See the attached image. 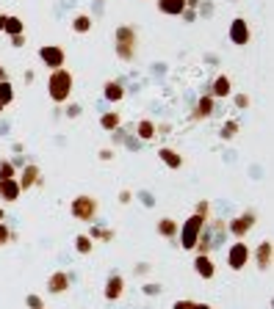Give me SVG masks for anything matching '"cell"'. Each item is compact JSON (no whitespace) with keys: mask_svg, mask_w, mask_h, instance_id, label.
<instances>
[{"mask_svg":"<svg viewBox=\"0 0 274 309\" xmlns=\"http://www.w3.org/2000/svg\"><path fill=\"white\" fill-rule=\"evenodd\" d=\"M72 86H75V78H72V72L69 69H53L50 72V78H48V94H50V100L53 102H67L69 97H72Z\"/></svg>","mask_w":274,"mask_h":309,"instance_id":"obj_1","label":"cell"},{"mask_svg":"<svg viewBox=\"0 0 274 309\" xmlns=\"http://www.w3.org/2000/svg\"><path fill=\"white\" fill-rule=\"evenodd\" d=\"M114 50L122 61H133L139 52V31L133 25H122L114 33Z\"/></svg>","mask_w":274,"mask_h":309,"instance_id":"obj_2","label":"cell"},{"mask_svg":"<svg viewBox=\"0 0 274 309\" xmlns=\"http://www.w3.org/2000/svg\"><path fill=\"white\" fill-rule=\"evenodd\" d=\"M208 221L200 218V215H189V221H183V229H177V237H180V246L183 249H194L197 246V237L200 232L205 229Z\"/></svg>","mask_w":274,"mask_h":309,"instance_id":"obj_3","label":"cell"},{"mask_svg":"<svg viewBox=\"0 0 274 309\" xmlns=\"http://www.w3.org/2000/svg\"><path fill=\"white\" fill-rule=\"evenodd\" d=\"M97 210H100V205H97L95 196H78V199H72V205H69V213H72V218L78 221H95Z\"/></svg>","mask_w":274,"mask_h":309,"instance_id":"obj_4","label":"cell"},{"mask_svg":"<svg viewBox=\"0 0 274 309\" xmlns=\"http://www.w3.org/2000/svg\"><path fill=\"white\" fill-rule=\"evenodd\" d=\"M39 58H42V64L53 72V69H61L64 61H67V52H64L58 44H44V47H39Z\"/></svg>","mask_w":274,"mask_h":309,"instance_id":"obj_5","label":"cell"},{"mask_svg":"<svg viewBox=\"0 0 274 309\" xmlns=\"http://www.w3.org/2000/svg\"><path fill=\"white\" fill-rule=\"evenodd\" d=\"M255 221H258V215H255L252 210H247V213H241L238 218H233V221H230L227 232H230V235L236 237V240H241V237H244V235H247V232L255 226Z\"/></svg>","mask_w":274,"mask_h":309,"instance_id":"obj_6","label":"cell"},{"mask_svg":"<svg viewBox=\"0 0 274 309\" xmlns=\"http://www.w3.org/2000/svg\"><path fill=\"white\" fill-rule=\"evenodd\" d=\"M227 265H230V271H241L244 265H249V246L247 243L238 240L227 249Z\"/></svg>","mask_w":274,"mask_h":309,"instance_id":"obj_7","label":"cell"},{"mask_svg":"<svg viewBox=\"0 0 274 309\" xmlns=\"http://www.w3.org/2000/svg\"><path fill=\"white\" fill-rule=\"evenodd\" d=\"M230 42L238 44V47H244V44H249V39H252V31H249V22L244 20V17H236V20L230 22Z\"/></svg>","mask_w":274,"mask_h":309,"instance_id":"obj_8","label":"cell"},{"mask_svg":"<svg viewBox=\"0 0 274 309\" xmlns=\"http://www.w3.org/2000/svg\"><path fill=\"white\" fill-rule=\"evenodd\" d=\"M39 182H42V171H39V166H33V163L22 166V174H20V179H17L20 191H28V188H33V185H39Z\"/></svg>","mask_w":274,"mask_h":309,"instance_id":"obj_9","label":"cell"},{"mask_svg":"<svg viewBox=\"0 0 274 309\" xmlns=\"http://www.w3.org/2000/svg\"><path fill=\"white\" fill-rule=\"evenodd\" d=\"M194 271L200 279H213L216 276V265H213L211 254H197L194 257Z\"/></svg>","mask_w":274,"mask_h":309,"instance_id":"obj_10","label":"cell"},{"mask_svg":"<svg viewBox=\"0 0 274 309\" xmlns=\"http://www.w3.org/2000/svg\"><path fill=\"white\" fill-rule=\"evenodd\" d=\"M208 94H211L213 100H224V97H230L233 94V80L227 78V75H219V78L213 80V86H211Z\"/></svg>","mask_w":274,"mask_h":309,"instance_id":"obj_11","label":"cell"},{"mask_svg":"<svg viewBox=\"0 0 274 309\" xmlns=\"http://www.w3.org/2000/svg\"><path fill=\"white\" fill-rule=\"evenodd\" d=\"M255 265L260 271H269L271 268V240H260L258 249H255Z\"/></svg>","mask_w":274,"mask_h":309,"instance_id":"obj_12","label":"cell"},{"mask_svg":"<svg viewBox=\"0 0 274 309\" xmlns=\"http://www.w3.org/2000/svg\"><path fill=\"white\" fill-rule=\"evenodd\" d=\"M122 293H125V279H122L119 273H111L106 279V298L116 301V298H122Z\"/></svg>","mask_w":274,"mask_h":309,"instance_id":"obj_13","label":"cell"},{"mask_svg":"<svg viewBox=\"0 0 274 309\" xmlns=\"http://www.w3.org/2000/svg\"><path fill=\"white\" fill-rule=\"evenodd\" d=\"M67 287H69V273L67 271H56V273H50V279H48V290L53 295H61V293H67Z\"/></svg>","mask_w":274,"mask_h":309,"instance_id":"obj_14","label":"cell"},{"mask_svg":"<svg viewBox=\"0 0 274 309\" xmlns=\"http://www.w3.org/2000/svg\"><path fill=\"white\" fill-rule=\"evenodd\" d=\"M103 97H106L108 102H122L125 100V86H122L119 80H106V86H103Z\"/></svg>","mask_w":274,"mask_h":309,"instance_id":"obj_15","label":"cell"},{"mask_svg":"<svg viewBox=\"0 0 274 309\" xmlns=\"http://www.w3.org/2000/svg\"><path fill=\"white\" fill-rule=\"evenodd\" d=\"M158 157H161V163H164L166 168H172V171H177V168L183 166V155H177L174 149H169V147H161Z\"/></svg>","mask_w":274,"mask_h":309,"instance_id":"obj_16","label":"cell"},{"mask_svg":"<svg viewBox=\"0 0 274 309\" xmlns=\"http://www.w3.org/2000/svg\"><path fill=\"white\" fill-rule=\"evenodd\" d=\"M20 185H17V177L14 179H0V199L6 202H17L20 199Z\"/></svg>","mask_w":274,"mask_h":309,"instance_id":"obj_17","label":"cell"},{"mask_svg":"<svg viewBox=\"0 0 274 309\" xmlns=\"http://www.w3.org/2000/svg\"><path fill=\"white\" fill-rule=\"evenodd\" d=\"M158 11L166 17H180L186 11V3L183 0H158Z\"/></svg>","mask_w":274,"mask_h":309,"instance_id":"obj_18","label":"cell"},{"mask_svg":"<svg viewBox=\"0 0 274 309\" xmlns=\"http://www.w3.org/2000/svg\"><path fill=\"white\" fill-rule=\"evenodd\" d=\"M208 116H213V97L205 94L200 97V102H197L194 113H191V119H208Z\"/></svg>","mask_w":274,"mask_h":309,"instance_id":"obj_19","label":"cell"},{"mask_svg":"<svg viewBox=\"0 0 274 309\" xmlns=\"http://www.w3.org/2000/svg\"><path fill=\"white\" fill-rule=\"evenodd\" d=\"M119 125H122L119 110H106V113L100 116V127H103V130H108V133H116V130H119Z\"/></svg>","mask_w":274,"mask_h":309,"instance_id":"obj_20","label":"cell"},{"mask_svg":"<svg viewBox=\"0 0 274 309\" xmlns=\"http://www.w3.org/2000/svg\"><path fill=\"white\" fill-rule=\"evenodd\" d=\"M155 133H158V127H155V121H150V119H142V121L136 125V136H139V141H153Z\"/></svg>","mask_w":274,"mask_h":309,"instance_id":"obj_21","label":"cell"},{"mask_svg":"<svg viewBox=\"0 0 274 309\" xmlns=\"http://www.w3.org/2000/svg\"><path fill=\"white\" fill-rule=\"evenodd\" d=\"M177 229L180 226H177L174 218H161L158 221V235L161 237H169V240H172V237H177Z\"/></svg>","mask_w":274,"mask_h":309,"instance_id":"obj_22","label":"cell"},{"mask_svg":"<svg viewBox=\"0 0 274 309\" xmlns=\"http://www.w3.org/2000/svg\"><path fill=\"white\" fill-rule=\"evenodd\" d=\"M22 31H25V25H22V20H20V17H6L3 33H9V36H20Z\"/></svg>","mask_w":274,"mask_h":309,"instance_id":"obj_23","label":"cell"},{"mask_svg":"<svg viewBox=\"0 0 274 309\" xmlns=\"http://www.w3.org/2000/svg\"><path fill=\"white\" fill-rule=\"evenodd\" d=\"M92 25H95V22H92L89 14H78V17L72 20V31H75V33H89Z\"/></svg>","mask_w":274,"mask_h":309,"instance_id":"obj_24","label":"cell"},{"mask_svg":"<svg viewBox=\"0 0 274 309\" xmlns=\"http://www.w3.org/2000/svg\"><path fill=\"white\" fill-rule=\"evenodd\" d=\"M11 102H14V86L6 78V80H0V105L6 108V105H11Z\"/></svg>","mask_w":274,"mask_h":309,"instance_id":"obj_25","label":"cell"},{"mask_svg":"<svg viewBox=\"0 0 274 309\" xmlns=\"http://www.w3.org/2000/svg\"><path fill=\"white\" fill-rule=\"evenodd\" d=\"M75 252L78 254H92L95 252V240H92L89 235H78L75 237Z\"/></svg>","mask_w":274,"mask_h":309,"instance_id":"obj_26","label":"cell"},{"mask_svg":"<svg viewBox=\"0 0 274 309\" xmlns=\"http://www.w3.org/2000/svg\"><path fill=\"white\" fill-rule=\"evenodd\" d=\"M219 136L224 138V141H233V138L238 136V121H236V119L224 121V125H221V130H219Z\"/></svg>","mask_w":274,"mask_h":309,"instance_id":"obj_27","label":"cell"},{"mask_svg":"<svg viewBox=\"0 0 274 309\" xmlns=\"http://www.w3.org/2000/svg\"><path fill=\"white\" fill-rule=\"evenodd\" d=\"M89 237L92 240H103V243H111L114 240V229H100V226H92V232H89Z\"/></svg>","mask_w":274,"mask_h":309,"instance_id":"obj_28","label":"cell"},{"mask_svg":"<svg viewBox=\"0 0 274 309\" xmlns=\"http://www.w3.org/2000/svg\"><path fill=\"white\" fill-rule=\"evenodd\" d=\"M17 177V166L11 160H0V179H14Z\"/></svg>","mask_w":274,"mask_h":309,"instance_id":"obj_29","label":"cell"},{"mask_svg":"<svg viewBox=\"0 0 274 309\" xmlns=\"http://www.w3.org/2000/svg\"><path fill=\"white\" fill-rule=\"evenodd\" d=\"M194 215H200V218H205L208 221V215H211V202H197V207H194Z\"/></svg>","mask_w":274,"mask_h":309,"instance_id":"obj_30","label":"cell"},{"mask_svg":"<svg viewBox=\"0 0 274 309\" xmlns=\"http://www.w3.org/2000/svg\"><path fill=\"white\" fill-rule=\"evenodd\" d=\"M25 304L31 306V309H42V306H44V301L39 298V295H28V298H25Z\"/></svg>","mask_w":274,"mask_h":309,"instance_id":"obj_31","label":"cell"},{"mask_svg":"<svg viewBox=\"0 0 274 309\" xmlns=\"http://www.w3.org/2000/svg\"><path fill=\"white\" fill-rule=\"evenodd\" d=\"M9 240H11V229L6 224H0V246H6Z\"/></svg>","mask_w":274,"mask_h":309,"instance_id":"obj_32","label":"cell"},{"mask_svg":"<svg viewBox=\"0 0 274 309\" xmlns=\"http://www.w3.org/2000/svg\"><path fill=\"white\" fill-rule=\"evenodd\" d=\"M236 105H238V108H249V94H236Z\"/></svg>","mask_w":274,"mask_h":309,"instance_id":"obj_33","label":"cell"},{"mask_svg":"<svg viewBox=\"0 0 274 309\" xmlns=\"http://www.w3.org/2000/svg\"><path fill=\"white\" fill-rule=\"evenodd\" d=\"M172 309H194V301H174Z\"/></svg>","mask_w":274,"mask_h":309,"instance_id":"obj_34","label":"cell"},{"mask_svg":"<svg viewBox=\"0 0 274 309\" xmlns=\"http://www.w3.org/2000/svg\"><path fill=\"white\" fill-rule=\"evenodd\" d=\"M144 293H147V295H155V293H161V284H144Z\"/></svg>","mask_w":274,"mask_h":309,"instance_id":"obj_35","label":"cell"},{"mask_svg":"<svg viewBox=\"0 0 274 309\" xmlns=\"http://www.w3.org/2000/svg\"><path fill=\"white\" fill-rule=\"evenodd\" d=\"M119 202H122V205H130V202H133V194H130V191H122V194H119Z\"/></svg>","mask_w":274,"mask_h":309,"instance_id":"obj_36","label":"cell"},{"mask_svg":"<svg viewBox=\"0 0 274 309\" xmlns=\"http://www.w3.org/2000/svg\"><path fill=\"white\" fill-rule=\"evenodd\" d=\"M67 116H72V119H75V116H80V105H69V108H67Z\"/></svg>","mask_w":274,"mask_h":309,"instance_id":"obj_37","label":"cell"},{"mask_svg":"<svg viewBox=\"0 0 274 309\" xmlns=\"http://www.w3.org/2000/svg\"><path fill=\"white\" fill-rule=\"evenodd\" d=\"M11 44H14V47H22V44H25V36H22V33L20 36H11Z\"/></svg>","mask_w":274,"mask_h":309,"instance_id":"obj_38","label":"cell"},{"mask_svg":"<svg viewBox=\"0 0 274 309\" xmlns=\"http://www.w3.org/2000/svg\"><path fill=\"white\" fill-rule=\"evenodd\" d=\"M111 157H114V149H103L100 152V160H111Z\"/></svg>","mask_w":274,"mask_h":309,"instance_id":"obj_39","label":"cell"},{"mask_svg":"<svg viewBox=\"0 0 274 309\" xmlns=\"http://www.w3.org/2000/svg\"><path fill=\"white\" fill-rule=\"evenodd\" d=\"M142 202H144V205H147V207H153V196H150L147 191H144V194H142Z\"/></svg>","mask_w":274,"mask_h":309,"instance_id":"obj_40","label":"cell"},{"mask_svg":"<svg viewBox=\"0 0 274 309\" xmlns=\"http://www.w3.org/2000/svg\"><path fill=\"white\" fill-rule=\"evenodd\" d=\"M186 3V9H197V6H200V0H183Z\"/></svg>","mask_w":274,"mask_h":309,"instance_id":"obj_41","label":"cell"},{"mask_svg":"<svg viewBox=\"0 0 274 309\" xmlns=\"http://www.w3.org/2000/svg\"><path fill=\"white\" fill-rule=\"evenodd\" d=\"M6 17H9V14H0V33H3V25H6Z\"/></svg>","mask_w":274,"mask_h":309,"instance_id":"obj_42","label":"cell"},{"mask_svg":"<svg viewBox=\"0 0 274 309\" xmlns=\"http://www.w3.org/2000/svg\"><path fill=\"white\" fill-rule=\"evenodd\" d=\"M194 309H213V306H208V304H197V301H194Z\"/></svg>","mask_w":274,"mask_h":309,"instance_id":"obj_43","label":"cell"},{"mask_svg":"<svg viewBox=\"0 0 274 309\" xmlns=\"http://www.w3.org/2000/svg\"><path fill=\"white\" fill-rule=\"evenodd\" d=\"M0 80H6V67H0Z\"/></svg>","mask_w":274,"mask_h":309,"instance_id":"obj_44","label":"cell"},{"mask_svg":"<svg viewBox=\"0 0 274 309\" xmlns=\"http://www.w3.org/2000/svg\"><path fill=\"white\" fill-rule=\"evenodd\" d=\"M0 224H3V210H0Z\"/></svg>","mask_w":274,"mask_h":309,"instance_id":"obj_45","label":"cell"},{"mask_svg":"<svg viewBox=\"0 0 274 309\" xmlns=\"http://www.w3.org/2000/svg\"><path fill=\"white\" fill-rule=\"evenodd\" d=\"M3 110H6V108H3V105H0V113H3Z\"/></svg>","mask_w":274,"mask_h":309,"instance_id":"obj_46","label":"cell"},{"mask_svg":"<svg viewBox=\"0 0 274 309\" xmlns=\"http://www.w3.org/2000/svg\"><path fill=\"white\" fill-rule=\"evenodd\" d=\"M42 309H44V306H42Z\"/></svg>","mask_w":274,"mask_h":309,"instance_id":"obj_47","label":"cell"}]
</instances>
